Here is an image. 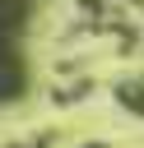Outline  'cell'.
<instances>
[{"mask_svg": "<svg viewBox=\"0 0 144 148\" xmlns=\"http://www.w3.org/2000/svg\"><path fill=\"white\" fill-rule=\"evenodd\" d=\"M33 0H0V106L19 102L28 88V60H23V23Z\"/></svg>", "mask_w": 144, "mask_h": 148, "instance_id": "6da1fadb", "label": "cell"}, {"mask_svg": "<svg viewBox=\"0 0 144 148\" xmlns=\"http://www.w3.org/2000/svg\"><path fill=\"white\" fill-rule=\"evenodd\" d=\"M84 148H107V143H84Z\"/></svg>", "mask_w": 144, "mask_h": 148, "instance_id": "7a4b0ae2", "label": "cell"}]
</instances>
